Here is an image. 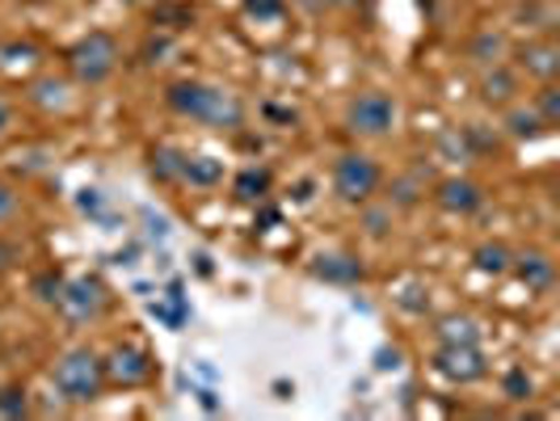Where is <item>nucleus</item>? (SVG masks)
<instances>
[{
  "instance_id": "6e6552de",
  "label": "nucleus",
  "mask_w": 560,
  "mask_h": 421,
  "mask_svg": "<svg viewBox=\"0 0 560 421\" xmlns=\"http://www.w3.org/2000/svg\"><path fill=\"white\" fill-rule=\"evenodd\" d=\"M102 366H106V375H110L114 384H122V388H140L143 379L152 375V363H148V354H143L140 346H118Z\"/></svg>"
},
{
  "instance_id": "423d86ee",
  "label": "nucleus",
  "mask_w": 560,
  "mask_h": 421,
  "mask_svg": "<svg viewBox=\"0 0 560 421\" xmlns=\"http://www.w3.org/2000/svg\"><path fill=\"white\" fill-rule=\"evenodd\" d=\"M56 304L68 312L72 320H93L97 312L106 308V291H102V282L97 279H72L59 286Z\"/></svg>"
},
{
  "instance_id": "dca6fc26",
  "label": "nucleus",
  "mask_w": 560,
  "mask_h": 421,
  "mask_svg": "<svg viewBox=\"0 0 560 421\" xmlns=\"http://www.w3.org/2000/svg\"><path fill=\"white\" fill-rule=\"evenodd\" d=\"M236 198L241 202H253V198H266V190H270V173L266 168H245L241 177H236Z\"/></svg>"
},
{
  "instance_id": "ddd939ff",
  "label": "nucleus",
  "mask_w": 560,
  "mask_h": 421,
  "mask_svg": "<svg viewBox=\"0 0 560 421\" xmlns=\"http://www.w3.org/2000/svg\"><path fill=\"white\" fill-rule=\"evenodd\" d=\"M505 131H510L514 140H535V136H544L548 127H544V118L535 114V106H518V110H510V118H505Z\"/></svg>"
},
{
  "instance_id": "39448f33",
  "label": "nucleus",
  "mask_w": 560,
  "mask_h": 421,
  "mask_svg": "<svg viewBox=\"0 0 560 421\" xmlns=\"http://www.w3.org/2000/svg\"><path fill=\"white\" fill-rule=\"evenodd\" d=\"M346 122H350V131L354 136H366V140H380V136H388L396 127V102L388 93H359L354 102H350V114H346Z\"/></svg>"
},
{
  "instance_id": "f03ea898",
  "label": "nucleus",
  "mask_w": 560,
  "mask_h": 421,
  "mask_svg": "<svg viewBox=\"0 0 560 421\" xmlns=\"http://www.w3.org/2000/svg\"><path fill=\"white\" fill-rule=\"evenodd\" d=\"M51 384H56V393L63 400H72V405H89L93 396L102 393V384H106V366L97 354H89V350H72V354H63L51 371Z\"/></svg>"
},
{
  "instance_id": "5701e85b",
  "label": "nucleus",
  "mask_w": 560,
  "mask_h": 421,
  "mask_svg": "<svg viewBox=\"0 0 560 421\" xmlns=\"http://www.w3.org/2000/svg\"><path fill=\"white\" fill-rule=\"evenodd\" d=\"M505 393H510V400H527L532 396V379L523 371H510L505 375Z\"/></svg>"
},
{
  "instance_id": "f257e3e1",
  "label": "nucleus",
  "mask_w": 560,
  "mask_h": 421,
  "mask_svg": "<svg viewBox=\"0 0 560 421\" xmlns=\"http://www.w3.org/2000/svg\"><path fill=\"white\" fill-rule=\"evenodd\" d=\"M165 102L173 114L195 118V122H207V127H215V131H236V127L245 122L241 97L228 93V89H220V84L177 81V84H168Z\"/></svg>"
},
{
  "instance_id": "c85d7f7f",
  "label": "nucleus",
  "mask_w": 560,
  "mask_h": 421,
  "mask_svg": "<svg viewBox=\"0 0 560 421\" xmlns=\"http://www.w3.org/2000/svg\"><path fill=\"white\" fill-rule=\"evenodd\" d=\"M127 4H136V0H127Z\"/></svg>"
},
{
  "instance_id": "b1692460",
  "label": "nucleus",
  "mask_w": 560,
  "mask_h": 421,
  "mask_svg": "<svg viewBox=\"0 0 560 421\" xmlns=\"http://www.w3.org/2000/svg\"><path fill=\"white\" fill-rule=\"evenodd\" d=\"M13 215H18V190L0 182V224H4V220H13Z\"/></svg>"
},
{
  "instance_id": "20e7f679",
  "label": "nucleus",
  "mask_w": 560,
  "mask_h": 421,
  "mask_svg": "<svg viewBox=\"0 0 560 421\" xmlns=\"http://www.w3.org/2000/svg\"><path fill=\"white\" fill-rule=\"evenodd\" d=\"M380 186V165L363 152H346L334 165V190L341 202H366Z\"/></svg>"
},
{
  "instance_id": "f8f14e48",
  "label": "nucleus",
  "mask_w": 560,
  "mask_h": 421,
  "mask_svg": "<svg viewBox=\"0 0 560 421\" xmlns=\"http://www.w3.org/2000/svg\"><path fill=\"white\" fill-rule=\"evenodd\" d=\"M224 177V165L211 161V156H182V173L177 182H190V186H215Z\"/></svg>"
},
{
  "instance_id": "bb28decb",
  "label": "nucleus",
  "mask_w": 560,
  "mask_h": 421,
  "mask_svg": "<svg viewBox=\"0 0 560 421\" xmlns=\"http://www.w3.org/2000/svg\"><path fill=\"white\" fill-rule=\"evenodd\" d=\"M366 224H371V236H384V215H371Z\"/></svg>"
},
{
  "instance_id": "7ed1b4c3",
  "label": "nucleus",
  "mask_w": 560,
  "mask_h": 421,
  "mask_svg": "<svg viewBox=\"0 0 560 421\" xmlns=\"http://www.w3.org/2000/svg\"><path fill=\"white\" fill-rule=\"evenodd\" d=\"M114 68H118V43L106 30H89L81 43H72V51H68V72L81 84L110 81Z\"/></svg>"
},
{
  "instance_id": "6ab92c4d",
  "label": "nucleus",
  "mask_w": 560,
  "mask_h": 421,
  "mask_svg": "<svg viewBox=\"0 0 560 421\" xmlns=\"http://www.w3.org/2000/svg\"><path fill=\"white\" fill-rule=\"evenodd\" d=\"M439 334H443L447 346H477V325L472 320H447Z\"/></svg>"
},
{
  "instance_id": "aec40b11",
  "label": "nucleus",
  "mask_w": 560,
  "mask_h": 421,
  "mask_svg": "<svg viewBox=\"0 0 560 421\" xmlns=\"http://www.w3.org/2000/svg\"><path fill=\"white\" fill-rule=\"evenodd\" d=\"M63 93H68V84L63 81H38L34 84V102H38V106H68V97H63Z\"/></svg>"
},
{
  "instance_id": "a211bd4d",
  "label": "nucleus",
  "mask_w": 560,
  "mask_h": 421,
  "mask_svg": "<svg viewBox=\"0 0 560 421\" xmlns=\"http://www.w3.org/2000/svg\"><path fill=\"white\" fill-rule=\"evenodd\" d=\"M535 114L544 118V127H557L560 122V89L552 81L544 84V93H539V102H535Z\"/></svg>"
},
{
  "instance_id": "2eb2a0df",
  "label": "nucleus",
  "mask_w": 560,
  "mask_h": 421,
  "mask_svg": "<svg viewBox=\"0 0 560 421\" xmlns=\"http://www.w3.org/2000/svg\"><path fill=\"white\" fill-rule=\"evenodd\" d=\"M514 89H518V81H514V72H505V68H493V77H485V84H480L485 102H493V106L510 102V97H514Z\"/></svg>"
},
{
  "instance_id": "9b49d317",
  "label": "nucleus",
  "mask_w": 560,
  "mask_h": 421,
  "mask_svg": "<svg viewBox=\"0 0 560 421\" xmlns=\"http://www.w3.org/2000/svg\"><path fill=\"white\" fill-rule=\"evenodd\" d=\"M312 274L325 282H359L363 279V266L354 257H346V253H329V257H316Z\"/></svg>"
},
{
  "instance_id": "4468645a",
  "label": "nucleus",
  "mask_w": 560,
  "mask_h": 421,
  "mask_svg": "<svg viewBox=\"0 0 560 421\" xmlns=\"http://www.w3.org/2000/svg\"><path fill=\"white\" fill-rule=\"evenodd\" d=\"M518 274H523V282H527V286H535V291H548V286H552V279H557L552 261H548V257H539V253H532V257H518Z\"/></svg>"
},
{
  "instance_id": "cd10ccee",
  "label": "nucleus",
  "mask_w": 560,
  "mask_h": 421,
  "mask_svg": "<svg viewBox=\"0 0 560 421\" xmlns=\"http://www.w3.org/2000/svg\"><path fill=\"white\" fill-rule=\"evenodd\" d=\"M329 4H334V9H359L363 0H329Z\"/></svg>"
},
{
  "instance_id": "4be33fe9",
  "label": "nucleus",
  "mask_w": 560,
  "mask_h": 421,
  "mask_svg": "<svg viewBox=\"0 0 560 421\" xmlns=\"http://www.w3.org/2000/svg\"><path fill=\"white\" fill-rule=\"evenodd\" d=\"M502 47H505V43H502V34H480L477 43H472V56L485 59V63H489V59H498V56H502Z\"/></svg>"
},
{
  "instance_id": "a878e982",
  "label": "nucleus",
  "mask_w": 560,
  "mask_h": 421,
  "mask_svg": "<svg viewBox=\"0 0 560 421\" xmlns=\"http://www.w3.org/2000/svg\"><path fill=\"white\" fill-rule=\"evenodd\" d=\"M9 122H13V110H9V102H4V97H0V136H4V131H9Z\"/></svg>"
},
{
  "instance_id": "1a4fd4ad",
  "label": "nucleus",
  "mask_w": 560,
  "mask_h": 421,
  "mask_svg": "<svg viewBox=\"0 0 560 421\" xmlns=\"http://www.w3.org/2000/svg\"><path fill=\"white\" fill-rule=\"evenodd\" d=\"M518 63H523V72L535 77V81H557L560 72V47L552 38H539V43H527L523 51H518Z\"/></svg>"
},
{
  "instance_id": "f3484780",
  "label": "nucleus",
  "mask_w": 560,
  "mask_h": 421,
  "mask_svg": "<svg viewBox=\"0 0 560 421\" xmlns=\"http://www.w3.org/2000/svg\"><path fill=\"white\" fill-rule=\"evenodd\" d=\"M477 270H485V274H505V270H510V253H505L502 245H480Z\"/></svg>"
},
{
  "instance_id": "0eeeda50",
  "label": "nucleus",
  "mask_w": 560,
  "mask_h": 421,
  "mask_svg": "<svg viewBox=\"0 0 560 421\" xmlns=\"http://www.w3.org/2000/svg\"><path fill=\"white\" fill-rule=\"evenodd\" d=\"M434 366H439V375H447L455 384H477L485 375V359L477 346H443Z\"/></svg>"
},
{
  "instance_id": "412c9836",
  "label": "nucleus",
  "mask_w": 560,
  "mask_h": 421,
  "mask_svg": "<svg viewBox=\"0 0 560 421\" xmlns=\"http://www.w3.org/2000/svg\"><path fill=\"white\" fill-rule=\"evenodd\" d=\"M0 413L4 418H26V393L22 388H4L0 393Z\"/></svg>"
},
{
  "instance_id": "393cba45",
  "label": "nucleus",
  "mask_w": 560,
  "mask_h": 421,
  "mask_svg": "<svg viewBox=\"0 0 560 421\" xmlns=\"http://www.w3.org/2000/svg\"><path fill=\"white\" fill-rule=\"evenodd\" d=\"M245 9H249L253 17H279L282 0H245Z\"/></svg>"
},
{
  "instance_id": "9d476101",
  "label": "nucleus",
  "mask_w": 560,
  "mask_h": 421,
  "mask_svg": "<svg viewBox=\"0 0 560 421\" xmlns=\"http://www.w3.org/2000/svg\"><path fill=\"white\" fill-rule=\"evenodd\" d=\"M439 202H443V211H451V215H472L480 202H485V195H480L477 182H468V177H451V182L439 186Z\"/></svg>"
}]
</instances>
